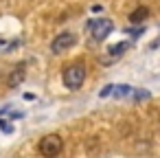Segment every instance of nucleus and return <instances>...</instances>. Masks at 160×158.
<instances>
[{"instance_id": "nucleus-1", "label": "nucleus", "mask_w": 160, "mask_h": 158, "mask_svg": "<svg viewBox=\"0 0 160 158\" xmlns=\"http://www.w3.org/2000/svg\"><path fill=\"white\" fill-rule=\"evenodd\" d=\"M62 81L68 90H79L81 84L86 81V66L81 64H70L64 68V75H62Z\"/></svg>"}, {"instance_id": "nucleus-2", "label": "nucleus", "mask_w": 160, "mask_h": 158, "mask_svg": "<svg viewBox=\"0 0 160 158\" xmlns=\"http://www.w3.org/2000/svg\"><path fill=\"white\" fill-rule=\"evenodd\" d=\"M86 29L90 31V35H92L94 42H103V40L112 33L114 22H112L110 18H92V20L86 22Z\"/></svg>"}, {"instance_id": "nucleus-3", "label": "nucleus", "mask_w": 160, "mask_h": 158, "mask_svg": "<svg viewBox=\"0 0 160 158\" xmlns=\"http://www.w3.org/2000/svg\"><path fill=\"white\" fill-rule=\"evenodd\" d=\"M62 149H64V140L57 134H46L40 140V154L46 156V158H53V156L62 154Z\"/></svg>"}, {"instance_id": "nucleus-4", "label": "nucleus", "mask_w": 160, "mask_h": 158, "mask_svg": "<svg viewBox=\"0 0 160 158\" xmlns=\"http://www.w3.org/2000/svg\"><path fill=\"white\" fill-rule=\"evenodd\" d=\"M75 44H77V35L70 33V31H66V33L55 35V40L51 42V51H53V55H62V53H66L68 48H72Z\"/></svg>"}, {"instance_id": "nucleus-5", "label": "nucleus", "mask_w": 160, "mask_h": 158, "mask_svg": "<svg viewBox=\"0 0 160 158\" xmlns=\"http://www.w3.org/2000/svg\"><path fill=\"white\" fill-rule=\"evenodd\" d=\"M129 46H132V42H118V44L110 46V48H108V57H105V62H114V59L123 57L125 51H127Z\"/></svg>"}, {"instance_id": "nucleus-6", "label": "nucleus", "mask_w": 160, "mask_h": 158, "mask_svg": "<svg viewBox=\"0 0 160 158\" xmlns=\"http://www.w3.org/2000/svg\"><path fill=\"white\" fill-rule=\"evenodd\" d=\"M24 64H18V68H13L11 70V75H9V79H7V86L9 88H18L22 81H24Z\"/></svg>"}, {"instance_id": "nucleus-7", "label": "nucleus", "mask_w": 160, "mask_h": 158, "mask_svg": "<svg viewBox=\"0 0 160 158\" xmlns=\"http://www.w3.org/2000/svg\"><path fill=\"white\" fill-rule=\"evenodd\" d=\"M147 16H149V9L140 5V7H136V9L129 13V22H132V24H142V22L147 20Z\"/></svg>"}, {"instance_id": "nucleus-8", "label": "nucleus", "mask_w": 160, "mask_h": 158, "mask_svg": "<svg viewBox=\"0 0 160 158\" xmlns=\"http://www.w3.org/2000/svg\"><path fill=\"white\" fill-rule=\"evenodd\" d=\"M132 92H134V88H132V86H127V84L114 86V90H112V94H114V97H118V99H121V97H127V94H132Z\"/></svg>"}, {"instance_id": "nucleus-9", "label": "nucleus", "mask_w": 160, "mask_h": 158, "mask_svg": "<svg viewBox=\"0 0 160 158\" xmlns=\"http://www.w3.org/2000/svg\"><path fill=\"white\" fill-rule=\"evenodd\" d=\"M7 123H9V121H5L2 116H0V127H2L7 134H11V132H13V127H11V125H7Z\"/></svg>"}, {"instance_id": "nucleus-10", "label": "nucleus", "mask_w": 160, "mask_h": 158, "mask_svg": "<svg viewBox=\"0 0 160 158\" xmlns=\"http://www.w3.org/2000/svg\"><path fill=\"white\" fill-rule=\"evenodd\" d=\"M132 94H134L136 101H140V99H149V92H145V90H140V92H132Z\"/></svg>"}, {"instance_id": "nucleus-11", "label": "nucleus", "mask_w": 160, "mask_h": 158, "mask_svg": "<svg viewBox=\"0 0 160 158\" xmlns=\"http://www.w3.org/2000/svg\"><path fill=\"white\" fill-rule=\"evenodd\" d=\"M112 90H114V86L110 84V86H105V88H103V90H101L99 94H101V97H110V94H112Z\"/></svg>"}, {"instance_id": "nucleus-12", "label": "nucleus", "mask_w": 160, "mask_h": 158, "mask_svg": "<svg viewBox=\"0 0 160 158\" xmlns=\"http://www.w3.org/2000/svg\"><path fill=\"white\" fill-rule=\"evenodd\" d=\"M2 46H5V42H0V51H2Z\"/></svg>"}]
</instances>
